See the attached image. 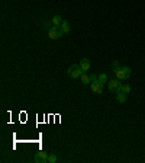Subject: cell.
I'll return each mask as SVG.
<instances>
[{"label":"cell","mask_w":145,"mask_h":163,"mask_svg":"<svg viewBox=\"0 0 145 163\" xmlns=\"http://www.w3.org/2000/svg\"><path fill=\"white\" fill-rule=\"evenodd\" d=\"M80 80H81V83H83V85H89V83H90V76H87V74L84 73V74H81Z\"/></svg>","instance_id":"cell-12"},{"label":"cell","mask_w":145,"mask_h":163,"mask_svg":"<svg viewBox=\"0 0 145 163\" xmlns=\"http://www.w3.org/2000/svg\"><path fill=\"white\" fill-rule=\"evenodd\" d=\"M112 67H113V69H118V67H119V63H118V61L115 60V61L112 63Z\"/></svg>","instance_id":"cell-17"},{"label":"cell","mask_w":145,"mask_h":163,"mask_svg":"<svg viewBox=\"0 0 145 163\" xmlns=\"http://www.w3.org/2000/svg\"><path fill=\"white\" fill-rule=\"evenodd\" d=\"M116 101H118L119 104H125V102H126V93L118 92V93H116Z\"/></svg>","instance_id":"cell-9"},{"label":"cell","mask_w":145,"mask_h":163,"mask_svg":"<svg viewBox=\"0 0 145 163\" xmlns=\"http://www.w3.org/2000/svg\"><path fill=\"white\" fill-rule=\"evenodd\" d=\"M97 80L102 83V85H105L106 82H108V76L105 74V73H102V74H99V77H97Z\"/></svg>","instance_id":"cell-13"},{"label":"cell","mask_w":145,"mask_h":163,"mask_svg":"<svg viewBox=\"0 0 145 163\" xmlns=\"http://www.w3.org/2000/svg\"><path fill=\"white\" fill-rule=\"evenodd\" d=\"M51 20H52L54 26H60V25L62 23V20H64V19H62V17H61L60 15H55V16H54V17H52Z\"/></svg>","instance_id":"cell-10"},{"label":"cell","mask_w":145,"mask_h":163,"mask_svg":"<svg viewBox=\"0 0 145 163\" xmlns=\"http://www.w3.org/2000/svg\"><path fill=\"white\" fill-rule=\"evenodd\" d=\"M131 90H132V87L129 85H122V87H121V92H123V93H129Z\"/></svg>","instance_id":"cell-14"},{"label":"cell","mask_w":145,"mask_h":163,"mask_svg":"<svg viewBox=\"0 0 145 163\" xmlns=\"http://www.w3.org/2000/svg\"><path fill=\"white\" fill-rule=\"evenodd\" d=\"M78 64H80V67L83 69V71H84V73L90 69V60H89V58H81Z\"/></svg>","instance_id":"cell-7"},{"label":"cell","mask_w":145,"mask_h":163,"mask_svg":"<svg viewBox=\"0 0 145 163\" xmlns=\"http://www.w3.org/2000/svg\"><path fill=\"white\" fill-rule=\"evenodd\" d=\"M92 90H93L94 93L100 95V93L103 92V85H102L99 80H96V82H92Z\"/></svg>","instance_id":"cell-6"},{"label":"cell","mask_w":145,"mask_h":163,"mask_svg":"<svg viewBox=\"0 0 145 163\" xmlns=\"http://www.w3.org/2000/svg\"><path fill=\"white\" fill-rule=\"evenodd\" d=\"M58 160L57 155H48V163H55Z\"/></svg>","instance_id":"cell-15"},{"label":"cell","mask_w":145,"mask_h":163,"mask_svg":"<svg viewBox=\"0 0 145 163\" xmlns=\"http://www.w3.org/2000/svg\"><path fill=\"white\" fill-rule=\"evenodd\" d=\"M108 87H109V90L110 92H113V93H118V92H121V87H122V82L116 77V79H112L110 82H109V85H108Z\"/></svg>","instance_id":"cell-3"},{"label":"cell","mask_w":145,"mask_h":163,"mask_svg":"<svg viewBox=\"0 0 145 163\" xmlns=\"http://www.w3.org/2000/svg\"><path fill=\"white\" fill-rule=\"evenodd\" d=\"M67 74L71 77V79H78L81 77V74H84L83 69L80 67V64H73L68 70H67Z\"/></svg>","instance_id":"cell-2"},{"label":"cell","mask_w":145,"mask_h":163,"mask_svg":"<svg viewBox=\"0 0 145 163\" xmlns=\"http://www.w3.org/2000/svg\"><path fill=\"white\" fill-rule=\"evenodd\" d=\"M61 35H62V32H61L60 26H52V28L48 31V36H49V39H58Z\"/></svg>","instance_id":"cell-4"},{"label":"cell","mask_w":145,"mask_h":163,"mask_svg":"<svg viewBox=\"0 0 145 163\" xmlns=\"http://www.w3.org/2000/svg\"><path fill=\"white\" fill-rule=\"evenodd\" d=\"M60 29H61V32H62V35H65V34H68L70 32V23L67 22V20H62V23L60 25Z\"/></svg>","instance_id":"cell-8"},{"label":"cell","mask_w":145,"mask_h":163,"mask_svg":"<svg viewBox=\"0 0 145 163\" xmlns=\"http://www.w3.org/2000/svg\"><path fill=\"white\" fill-rule=\"evenodd\" d=\"M113 73H115V76H116L119 80H125V79H128V77L131 76V69H129L128 66H125V67H118V69H113Z\"/></svg>","instance_id":"cell-1"},{"label":"cell","mask_w":145,"mask_h":163,"mask_svg":"<svg viewBox=\"0 0 145 163\" xmlns=\"http://www.w3.org/2000/svg\"><path fill=\"white\" fill-rule=\"evenodd\" d=\"M97 77H99V76H96V74H90V82H96Z\"/></svg>","instance_id":"cell-16"},{"label":"cell","mask_w":145,"mask_h":163,"mask_svg":"<svg viewBox=\"0 0 145 163\" xmlns=\"http://www.w3.org/2000/svg\"><path fill=\"white\" fill-rule=\"evenodd\" d=\"M35 162L36 163H46L48 162V155L45 153V152H38L36 155H35Z\"/></svg>","instance_id":"cell-5"},{"label":"cell","mask_w":145,"mask_h":163,"mask_svg":"<svg viewBox=\"0 0 145 163\" xmlns=\"http://www.w3.org/2000/svg\"><path fill=\"white\" fill-rule=\"evenodd\" d=\"M42 26H44V29L49 31V29L54 26V23H52V20H44V22H42Z\"/></svg>","instance_id":"cell-11"}]
</instances>
